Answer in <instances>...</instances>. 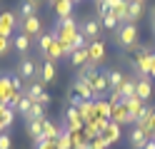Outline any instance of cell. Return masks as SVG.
Listing matches in <instances>:
<instances>
[{
  "mask_svg": "<svg viewBox=\"0 0 155 149\" xmlns=\"http://www.w3.org/2000/svg\"><path fill=\"white\" fill-rule=\"evenodd\" d=\"M90 87H93V95H95V97H105V95L110 92L108 77H105V70H103V72H98V75L90 79Z\"/></svg>",
  "mask_w": 155,
  "mask_h": 149,
  "instance_id": "cell-5",
  "label": "cell"
},
{
  "mask_svg": "<svg viewBox=\"0 0 155 149\" xmlns=\"http://www.w3.org/2000/svg\"><path fill=\"white\" fill-rule=\"evenodd\" d=\"M18 27H20V33H25V35H38V37L43 35V33H40V30H43V23H40V17H38V15L28 17V20H20Z\"/></svg>",
  "mask_w": 155,
  "mask_h": 149,
  "instance_id": "cell-4",
  "label": "cell"
},
{
  "mask_svg": "<svg viewBox=\"0 0 155 149\" xmlns=\"http://www.w3.org/2000/svg\"><path fill=\"white\" fill-rule=\"evenodd\" d=\"M153 30H155V10H153Z\"/></svg>",
  "mask_w": 155,
  "mask_h": 149,
  "instance_id": "cell-33",
  "label": "cell"
},
{
  "mask_svg": "<svg viewBox=\"0 0 155 149\" xmlns=\"http://www.w3.org/2000/svg\"><path fill=\"white\" fill-rule=\"evenodd\" d=\"M148 142H150L148 132L140 129V127H133V132H130V144H133V149H143Z\"/></svg>",
  "mask_w": 155,
  "mask_h": 149,
  "instance_id": "cell-8",
  "label": "cell"
},
{
  "mask_svg": "<svg viewBox=\"0 0 155 149\" xmlns=\"http://www.w3.org/2000/svg\"><path fill=\"white\" fill-rule=\"evenodd\" d=\"M65 117H68V129H70V132H75V129L83 127V117H80V112H78V107H70L65 112Z\"/></svg>",
  "mask_w": 155,
  "mask_h": 149,
  "instance_id": "cell-13",
  "label": "cell"
},
{
  "mask_svg": "<svg viewBox=\"0 0 155 149\" xmlns=\"http://www.w3.org/2000/svg\"><path fill=\"white\" fill-rule=\"evenodd\" d=\"M135 85H138V79H130V77H125V82L120 85V89H115V92H118L125 102H128L130 97H135Z\"/></svg>",
  "mask_w": 155,
  "mask_h": 149,
  "instance_id": "cell-11",
  "label": "cell"
},
{
  "mask_svg": "<svg viewBox=\"0 0 155 149\" xmlns=\"http://www.w3.org/2000/svg\"><path fill=\"white\" fill-rule=\"evenodd\" d=\"M88 55H90V62H103L105 60V42L103 40H93V42H88Z\"/></svg>",
  "mask_w": 155,
  "mask_h": 149,
  "instance_id": "cell-6",
  "label": "cell"
},
{
  "mask_svg": "<svg viewBox=\"0 0 155 149\" xmlns=\"http://www.w3.org/2000/svg\"><path fill=\"white\" fill-rule=\"evenodd\" d=\"M123 3V0H103V5H108V8H118Z\"/></svg>",
  "mask_w": 155,
  "mask_h": 149,
  "instance_id": "cell-29",
  "label": "cell"
},
{
  "mask_svg": "<svg viewBox=\"0 0 155 149\" xmlns=\"http://www.w3.org/2000/svg\"><path fill=\"white\" fill-rule=\"evenodd\" d=\"M80 33L85 35L88 42L100 40V35H103V23H100V17H85L83 23H80Z\"/></svg>",
  "mask_w": 155,
  "mask_h": 149,
  "instance_id": "cell-2",
  "label": "cell"
},
{
  "mask_svg": "<svg viewBox=\"0 0 155 149\" xmlns=\"http://www.w3.org/2000/svg\"><path fill=\"white\" fill-rule=\"evenodd\" d=\"M138 35H140V30L135 23H123L115 27V45L120 50H135L138 47Z\"/></svg>",
  "mask_w": 155,
  "mask_h": 149,
  "instance_id": "cell-1",
  "label": "cell"
},
{
  "mask_svg": "<svg viewBox=\"0 0 155 149\" xmlns=\"http://www.w3.org/2000/svg\"><path fill=\"white\" fill-rule=\"evenodd\" d=\"M103 137L108 139L110 144L118 142V139H120V127H118V124H108V127H105V132H103Z\"/></svg>",
  "mask_w": 155,
  "mask_h": 149,
  "instance_id": "cell-23",
  "label": "cell"
},
{
  "mask_svg": "<svg viewBox=\"0 0 155 149\" xmlns=\"http://www.w3.org/2000/svg\"><path fill=\"white\" fill-rule=\"evenodd\" d=\"M100 23H103V30H115L118 27V17L113 15V10H108L105 15H100Z\"/></svg>",
  "mask_w": 155,
  "mask_h": 149,
  "instance_id": "cell-22",
  "label": "cell"
},
{
  "mask_svg": "<svg viewBox=\"0 0 155 149\" xmlns=\"http://www.w3.org/2000/svg\"><path fill=\"white\" fill-rule=\"evenodd\" d=\"M10 134H8V132H0V149H10Z\"/></svg>",
  "mask_w": 155,
  "mask_h": 149,
  "instance_id": "cell-27",
  "label": "cell"
},
{
  "mask_svg": "<svg viewBox=\"0 0 155 149\" xmlns=\"http://www.w3.org/2000/svg\"><path fill=\"white\" fill-rule=\"evenodd\" d=\"M33 102H35V99H30L25 92H18V102H15V107H18V112H20L25 119H28V114H30V107H33Z\"/></svg>",
  "mask_w": 155,
  "mask_h": 149,
  "instance_id": "cell-12",
  "label": "cell"
},
{
  "mask_svg": "<svg viewBox=\"0 0 155 149\" xmlns=\"http://www.w3.org/2000/svg\"><path fill=\"white\" fill-rule=\"evenodd\" d=\"M105 77H108V87H110V92L120 89V85L125 82V75L118 72V70H105Z\"/></svg>",
  "mask_w": 155,
  "mask_h": 149,
  "instance_id": "cell-10",
  "label": "cell"
},
{
  "mask_svg": "<svg viewBox=\"0 0 155 149\" xmlns=\"http://www.w3.org/2000/svg\"><path fill=\"white\" fill-rule=\"evenodd\" d=\"M143 149H155V139H150V142H148V144H145Z\"/></svg>",
  "mask_w": 155,
  "mask_h": 149,
  "instance_id": "cell-30",
  "label": "cell"
},
{
  "mask_svg": "<svg viewBox=\"0 0 155 149\" xmlns=\"http://www.w3.org/2000/svg\"><path fill=\"white\" fill-rule=\"evenodd\" d=\"M10 27H13V13H3L0 15V35L8 37L10 35Z\"/></svg>",
  "mask_w": 155,
  "mask_h": 149,
  "instance_id": "cell-20",
  "label": "cell"
},
{
  "mask_svg": "<svg viewBox=\"0 0 155 149\" xmlns=\"http://www.w3.org/2000/svg\"><path fill=\"white\" fill-rule=\"evenodd\" d=\"M140 15H143V3H138V0H128V23H138Z\"/></svg>",
  "mask_w": 155,
  "mask_h": 149,
  "instance_id": "cell-15",
  "label": "cell"
},
{
  "mask_svg": "<svg viewBox=\"0 0 155 149\" xmlns=\"http://www.w3.org/2000/svg\"><path fill=\"white\" fill-rule=\"evenodd\" d=\"M53 79H55V62L45 60L43 67H40V82H43V85H50Z\"/></svg>",
  "mask_w": 155,
  "mask_h": 149,
  "instance_id": "cell-14",
  "label": "cell"
},
{
  "mask_svg": "<svg viewBox=\"0 0 155 149\" xmlns=\"http://www.w3.org/2000/svg\"><path fill=\"white\" fill-rule=\"evenodd\" d=\"M33 15H38V8L33 3H28V0H23L20 8H18V20H28V17H33Z\"/></svg>",
  "mask_w": 155,
  "mask_h": 149,
  "instance_id": "cell-16",
  "label": "cell"
},
{
  "mask_svg": "<svg viewBox=\"0 0 155 149\" xmlns=\"http://www.w3.org/2000/svg\"><path fill=\"white\" fill-rule=\"evenodd\" d=\"M13 47H15L20 55H25L28 50L33 47V42H30V35H25V33H18V35L13 37Z\"/></svg>",
  "mask_w": 155,
  "mask_h": 149,
  "instance_id": "cell-9",
  "label": "cell"
},
{
  "mask_svg": "<svg viewBox=\"0 0 155 149\" xmlns=\"http://www.w3.org/2000/svg\"><path fill=\"white\" fill-rule=\"evenodd\" d=\"M150 75L155 77V57H153V62H150Z\"/></svg>",
  "mask_w": 155,
  "mask_h": 149,
  "instance_id": "cell-32",
  "label": "cell"
},
{
  "mask_svg": "<svg viewBox=\"0 0 155 149\" xmlns=\"http://www.w3.org/2000/svg\"><path fill=\"white\" fill-rule=\"evenodd\" d=\"M90 60V55H88V47H80V50H75V52L70 55V62L75 65V67H83L85 62Z\"/></svg>",
  "mask_w": 155,
  "mask_h": 149,
  "instance_id": "cell-17",
  "label": "cell"
},
{
  "mask_svg": "<svg viewBox=\"0 0 155 149\" xmlns=\"http://www.w3.org/2000/svg\"><path fill=\"white\" fill-rule=\"evenodd\" d=\"M108 147H110V142H108L103 134L95 137V139H90V149H108Z\"/></svg>",
  "mask_w": 155,
  "mask_h": 149,
  "instance_id": "cell-25",
  "label": "cell"
},
{
  "mask_svg": "<svg viewBox=\"0 0 155 149\" xmlns=\"http://www.w3.org/2000/svg\"><path fill=\"white\" fill-rule=\"evenodd\" d=\"M138 3H145V0H138Z\"/></svg>",
  "mask_w": 155,
  "mask_h": 149,
  "instance_id": "cell-34",
  "label": "cell"
},
{
  "mask_svg": "<svg viewBox=\"0 0 155 149\" xmlns=\"http://www.w3.org/2000/svg\"><path fill=\"white\" fill-rule=\"evenodd\" d=\"M28 119H45V107L40 102H33L30 107V114H28Z\"/></svg>",
  "mask_w": 155,
  "mask_h": 149,
  "instance_id": "cell-24",
  "label": "cell"
},
{
  "mask_svg": "<svg viewBox=\"0 0 155 149\" xmlns=\"http://www.w3.org/2000/svg\"><path fill=\"white\" fill-rule=\"evenodd\" d=\"M55 147H58V149H73V139H70V132H68V129H63V132L58 134Z\"/></svg>",
  "mask_w": 155,
  "mask_h": 149,
  "instance_id": "cell-21",
  "label": "cell"
},
{
  "mask_svg": "<svg viewBox=\"0 0 155 149\" xmlns=\"http://www.w3.org/2000/svg\"><path fill=\"white\" fill-rule=\"evenodd\" d=\"M53 42H55L53 33H43L40 37H38V47H40V52H43V55H48V50L53 47Z\"/></svg>",
  "mask_w": 155,
  "mask_h": 149,
  "instance_id": "cell-19",
  "label": "cell"
},
{
  "mask_svg": "<svg viewBox=\"0 0 155 149\" xmlns=\"http://www.w3.org/2000/svg\"><path fill=\"white\" fill-rule=\"evenodd\" d=\"M10 47H13V42H10V40H8V37H3V35H0V57L10 52Z\"/></svg>",
  "mask_w": 155,
  "mask_h": 149,
  "instance_id": "cell-26",
  "label": "cell"
},
{
  "mask_svg": "<svg viewBox=\"0 0 155 149\" xmlns=\"http://www.w3.org/2000/svg\"><path fill=\"white\" fill-rule=\"evenodd\" d=\"M150 95H153V85H150V79H148V77L138 79V85H135V97H138L140 102H148Z\"/></svg>",
  "mask_w": 155,
  "mask_h": 149,
  "instance_id": "cell-7",
  "label": "cell"
},
{
  "mask_svg": "<svg viewBox=\"0 0 155 149\" xmlns=\"http://www.w3.org/2000/svg\"><path fill=\"white\" fill-rule=\"evenodd\" d=\"M38 102H40L43 107H48V104H50V95H48V92H43V95H40V99H38Z\"/></svg>",
  "mask_w": 155,
  "mask_h": 149,
  "instance_id": "cell-28",
  "label": "cell"
},
{
  "mask_svg": "<svg viewBox=\"0 0 155 149\" xmlns=\"http://www.w3.org/2000/svg\"><path fill=\"white\" fill-rule=\"evenodd\" d=\"M28 3H33V5H35V8H40V5H43V3H45V0H28Z\"/></svg>",
  "mask_w": 155,
  "mask_h": 149,
  "instance_id": "cell-31",
  "label": "cell"
},
{
  "mask_svg": "<svg viewBox=\"0 0 155 149\" xmlns=\"http://www.w3.org/2000/svg\"><path fill=\"white\" fill-rule=\"evenodd\" d=\"M43 87H45V85L40 82V79H38V82H30V87H28V89H23V92H25L28 97H30V99H35V102H38V99H40V95L45 92Z\"/></svg>",
  "mask_w": 155,
  "mask_h": 149,
  "instance_id": "cell-18",
  "label": "cell"
},
{
  "mask_svg": "<svg viewBox=\"0 0 155 149\" xmlns=\"http://www.w3.org/2000/svg\"><path fill=\"white\" fill-rule=\"evenodd\" d=\"M35 75H38V60H33V57H23L20 62H18V77L20 79H35Z\"/></svg>",
  "mask_w": 155,
  "mask_h": 149,
  "instance_id": "cell-3",
  "label": "cell"
}]
</instances>
